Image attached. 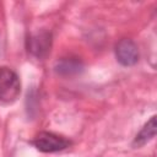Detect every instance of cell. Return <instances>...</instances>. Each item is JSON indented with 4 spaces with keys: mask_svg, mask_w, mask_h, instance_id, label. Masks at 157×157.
Instances as JSON below:
<instances>
[{
    "mask_svg": "<svg viewBox=\"0 0 157 157\" xmlns=\"http://www.w3.org/2000/svg\"><path fill=\"white\" fill-rule=\"evenodd\" d=\"M32 145L40 152L52 153V152H58V151H63L71 145V141L54 132L40 131L32 140Z\"/></svg>",
    "mask_w": 157,
    "mask_h": 157,
    "instance_id": "2",
    "label": "cell"
},
{
    "mask_svg": "<svg viewBox=\"0 0 157 157\" xmlns=\"http://www.w3.org/2000/svg\"><path fill=\"white\" fill-rule=\"evenodd\" d=\"M54 70L61 76H72L83 70V63L77 58H63L56 61Z\"/></svg>",
    "mask_w": 157,
    "mask_h": 157,
    "instance_id": "5",
    "label": "cell"
},
{
    "mask_svg": "<svg viewBox=\"0 0 157 157\" xmlns=\"http://www.w3.org/2000/svg\"><path fill=\"white\" fill-rule=\"evenodd\" d=\"M155 135H156V115L151 117V119L136 134V136L132 141V146L140 147V146L145 145L146 142H148L151 139H153Z\"/></svg>",
    "mask_w": 157,
    "mask_h": 157,
    "instance_id": "6",
    "label": "cell"
},
{
    "mask_svg": "<svg viewBox=\"0 0 157 157\" xmlns=\"http://www.w3.org/2000/svg\"><path fill=\"white\" fill-rule=\"evenodd\" d=\"M26 47L28 53L33 56L42 59L44 58L52 47V34L47 31H42L34 34H31L26 40Z\"/></svg>",
    "mask_w": 157,
    "mask_h": 157,
    "instance_id": "3",
    "label": "cell"
},
{
    "mask_svg": "<svg viewBox=\"0 0 157 157\" xmlns=\"http://www.w3.org/2000/svg\"><path fill=\"white\" fill-rule=\"evenodd\" d=\"M21 93L18 75L7 66H0V102L13 103Z\"/></svg>",
    "mask_w": 157,
    "mask_h": 157,
    "instance_id": "1",
    "label": "cell"
},
{
    "mask_svg": "<svg viewBox=\"0 0 157 157\" xmlns=\"http://www.w3.org/2000/svg\"><path fill=\"white\" fill-rule=\"evenodd\" d=\"M115 56L123 66H132L139 61L137 45L131 39H120L115 45Z\"/></svg>",
    "mask_w": 157,
    "mask_h": 157,
    "instance_id": "4",
    "label": "cell"
}]
</instances>
